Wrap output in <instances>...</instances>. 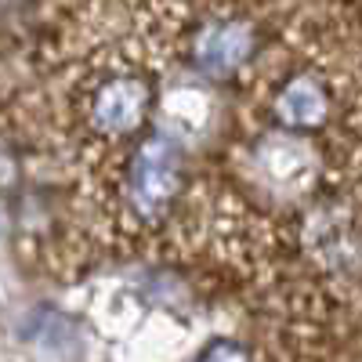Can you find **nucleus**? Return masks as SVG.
I'll use <instances>...</instances> for the list:
<instances>
[{
	"label": "nucleus",
	"mask_w": 362,
	"mask_h": 362,
	"mask_svg": "<svg viewBox=\"0 0 362 362\" xmlns=\"http://www.w3.org/2000/svg\"><path fill=\"white\" fill-rule=\"evenodd\" d=\"M185 189V160L174 138L145 134L127 148V163L116 177V214L131 228L160 225Z\"/></svg>",
	"instance_id": "1"
},
{
	"label": "nucleus",
	"mask_w": 362,
	"mask_h": 362,
	"mask_svg": "<svg viewBox=\"0 0 362 362\" xmlns=\"http://www.w3.org/2000/svg\"><path fill=\"white\" fill-rule=\"evenodd\" d=\"M153 105H156V87L145 73L124 66L105 69L80 87L76 98L80 131L98 145L138 141L148 116H153Z\"/></svg>",
	"instance_id": "2"
},
{
	"label": "nucleus",
	"mask_w": 362,
	"mask_h": 362,
	"mask_svg": "<svg viewBox=\"0 0 362 362\" xmlns=\"http://www.w3.org/2000/svg\"><path fill=\"white\" fill-rule=\"evenodd\" d=\"M257 25L250 18H210L192 37V66L203 76L228 80L243 73V66L257 54Z\"/></svg>",
	"instance_id": "3"
},
{
	"label": "nucleus",
	"mask_w": 362,
	"mask_h": 362,
	"mask_svg": "<svg viewBox=\"0 0 362 362\" xmlns=\"http://www.w3.org/2000/svg\"><path fill=\"white\" fill-rule=\"evenodd\" d=\"M272 116L283 131H322L329 124V87L315 73H293L272 95Z\"/></svg>",
	"instance_id": "4"
},
{
	"label": "nucleus",
	"mask_w": 362,
	"mask_h": 362,
	"mask_svg": "<svg viewBox=\"0 0 362 362\" xmlns=\"http://www.w3.org/2000/svg\"><path fill=\"white\" fill-rule=\"evenodd\" d=\"M199 362H254V355L235 341H214L199 355Z\"/></svg>",
	"instance_id": "5"
},
{
	"label": "nucleus",
	"mask_w": 362,
	"mask_h": 362,
	"mask_svg": "<svg viewBox=\"0 0 362 362\" xmlns=\"http://www.w3.org/2000/svg\"><path fill=\"white\" fill-rule=\"evenodd\" d=\"M18 181V163L8 148H0V189H11Z\"/></svg>",
	"instance_id": "6"
}]
</instances>
